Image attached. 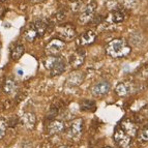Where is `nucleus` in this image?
<instances>
[{"mask_svg":"<svg viewBox=\"0 0 148 148\" xmlns=\"http://www.w3.org/2000/svg\"><path fill=\"white\" fill-rule=\"evenodd\" d=\"M106 52L112 58H122L132 52V48L122 38H115L107 45Z\"/></svg>","mask_w":148,"mask_h":148,"instance_id":"obj_1","label":"nucleus"},{"mask_svg":"<svg viewBox=\"0 0 148 148\" xmlns=\"http://www.w3.org/2000/svg\"><path fill=\"white\" fill-rule=\"evenodd\" d=\"M44 65L53 77L63 74L66 67L64 59L58 55H48L47 58L44 60Z\"/></svg>","mask_w":148,"mask_h":148,"instance_id":"obj_2","label":"nucleus"},{"mask_svg":"<svg viewBox=\"0 0 148 148\" xmlns=\"http://www.w3.org/2000/svg\"><path fill=\"white\" fill-rule=\"evenodd\" d=\"M114 141L116 145L119 148H131L132 147V137L128 136L127 134L122 130V128L119 126L118 128L115 130V133H114Z\"/></svg>","mask_w":148,"mask_h":148,"instance_id":"obj_3","label":"nucleus"},{"mask_svg":"<svg viewBox=\"0 0 148 148\" xmlns=\"http://www.w3.org/2000/svg\"><path fill=\"white\" fill-rule=\"evenodd\" d=\"M56 32L57 34H58V38L64 40V42L74 40L77 35L76 28L72 24H64L57 26Z\"/></svg>","mask_w":148,"mask_h":148,"instance_id":"obj_4","label":"nucleus"},{"mask_svg":"<svg viewBox=\"0 0 148 148\" xmlns=\"http://www.w3.org/2000/svg\"><path fill=\"white\" fill-rule=\"evenodd\" d=\"M83 119L76 118L69 122L67 126V135L72 139H79L83 133Z\"/></svg>","mask_w":148,"mask_h":148,"instance_id":"obj_5","label":"nucleus"},{"mask_svg":"<svg viewBox=\"0 0 148 148\" xmlns=\"http://www.w3.org/2000/svg\"><path fill=\"white\" fill-rule=\"evenodd\" d=\"M66 47L65 42L60 38H54V40H50L46 46V54L47 55H59Z\"/></svg>","mask_w":148,"mask_h":148,"instance_id":"obj_6","label":"nucleus"},{"mask_svg":"<svg viewBox=\"0 0 148 148\" xmlns=\"http://www.w3.org/2000/svg\"><path fill=\"white\" fill-rule=\"evenodd\" d=\"M96 10V2L95 1H91L84 8V10H82L80 14L79 21L82 24H86V23L90 22L93 19L94 14H95Z\"/></svg>","mask_w":148,"mask_h":148,"instance_id":"obj_7","label":"nucleus"},{"mask_svg":"<svg viewBox=\"0 0 148 148\" xmlns=\"http://www.w3.org/2000/svg\"><path fill=\"white\" fill-rule=\"evenodd\" d=\"M111 89V84L108 81H101L96 83L95 85L91 87V93L95 97H101V96L107 94Z\"/></svg>","mask_w":148,"mask_h":148,"instance_id":"obj_8","label":"nucleus"},{"mask_svg":"<svg viewBox=\"0 0 148 148\" xmlns=\"http://www.w3.org/2000/svg\"><path fill=\"white\" fill-rule=\"evenodd\" d=\"M120 127L132 138L137 136L138 134V125L134 120L130 118H125L120 122Z\"/></svg>","mask_w":148,"mask_h":148,"instance_id":"obj_9","label":"nucleus"},{"mask_svg":"<svg viewBox=\"0 0 148 148\" xmlns=\"http://www.w3.org/2000/svg\"><path fill=\"white\" fill-rule=\"evenodd\" d=\"M85 61V52L84 50L78 49L77 51H75L71 57H69V64L72 65L74 69H78L84 63Z\"/></svg>","mask_w":148,"mask_h":148,"instance_id":"obj_10","label":"nucleus"},{"mask_svg":"<svg viewBox=\"0 0 148 148\" xmlns=\"http://www.w3.org/2000/svg\"><path fill=\"white\" fill-rule=\"evenodd\" d=\"M65 131V123L61 120H53L49 123L47 127V132L50 136L60 135Z\"/></svg>","mask_w":148,"mask_h":148,"instance_id":"obj_11","label":"nucleus"},{"mask_svg":"<svg viewBox=\"0 0 148 148\" xmlns=\"http://www.w3.org/2000/svg\"><path fill=\"white\" fill-rule=\"evenodd\" d=\"M21 123L24 125L27 130H32L34 128L35 124H36V117L35 114L32 112H26L23 114V116L21 117Z\"/></svg>","mask_w":148,"mask_h":148,"instance_id":"obj_12","label":"nucleus"},{"mask_svg":"<svg viewBox=\"0 0 148 148\" xmlns=\"http://www.w3.org/2000/svg\"><path fill=\"white\" fill-rule=\"evenodd\" d=\"M115 91L119 96H127L133 92V83L121 82L115 88Z\"/></svg>","mask_w":148,"mask_h":148,"instance_id":"obj_13","label":"nucleus"},{"mask_svg":"<svg viewBox=\"0 0 148 148\" xmlns=\"http://www.w3.org/2000/svg\"><path fill=\"white\" fill-rule=\"evenodd\" d=\"M96 38V34L94 33L92 30H89V31L85 32L81 36L79 37V45L80 46H88V45H91L94 42Z\"/></svg>","mask_w":148,"mask_h":148,"instance_id":"obj_14","label":"nucleus"},{"mask_svg":"<svg viewBox=\"0 0 148 148\" xmlns=\"http://www.w3.org/2000/svg\"><path fill=\"white\" fill-rule=\"evenodd\" d=\"M83 79H84V76H83V74L81 72H75L69 75V77L67 78L66 83L71 87L78 86V85H80L82 83Z\"/></svg>","mask_w":148,"mask_h":148,"instance_id":"obj_15","label":"nucleus"},{"mask_svg":"<svg viewBox=\"0 0 148 148\" xmlns=\"http://www.w3.org/2000/svg\"><path fill=\"white\" fill-rule=\"evenodd\" d=\"M18 89L17 83L12 79H8L4 82V85H3V90L6 94L8 95H12L14 93H16Z\"/></svg>","mask_w":148,"mask_h":148,"instance_id":"obj_16","label":"nucleus"},{"mask_svg":"<svg viewBox=\"0 0 148 148\" xmlns=\"http://www.w3.org/2000/svg\"><path fill=\"white\" fill-rule=\"evenodd\" d=\"M124 18H125V14L121 10H114L110 12V20L115 24L123 22Z\"/></svg>","mask_w":148,"mask_h":148,"instance_id":"obj_17","label":"nucleus"},{"mask_svg":"<svg viewBox=\"0 0 148 148\" xmlns=\"http://www.w3.org/2000/svg\"><path fill=\"white\" fill-rule=\"evenodd\" d=\"M24 36H25V38H26V40H28V42H33V40L38 36L34 25L32 24V25H30L29 27L26 28V30H25V32H24Z\"/></svg>","mask_w":148,"mask_h":148,"instance_id":"obj_18","label":"nucleus"},{"mask_svg":"<svg viewBox=\"0 0 148 148\" xmlns=\"http://www.w3.org/2000/svg\"><path fill=\"white\" fill-rule=\"evenodd\" d=\"M24 52H25V49H24V46H23V45H20V44L16 45L15 47L12 49V53H10V55H12V59L19 60L21 57L23 56Z\"/></svg>","mask_w":148,"mask_h":148,"instance_id":"obj_19","label":"nucleus"},{"mask_svg":"<svg viewBox=\"0 0 148 148\" xmlns=\"http://www.w3.org/2000/svg\"><path fill=\"white\" fill-rule=\"evenodd\" d=\"M33 25H34L35 29H36L38 36H42L48 28V23L44 20H38V21H36Z\"/></svg>","mask_w":148,"mask_h":148,"instance_id":"obj_20","label":"nucleus"},{"mask_svg":"<svg viewBox=\"0 0 148 148\" xmlns=\"http://www.w3.org/2000/svg\"><path fill=\"white\" fill-rule=\"evenodd\" d=\"M81 110H84V111H90V110H92V111H94L95 110V104L91 101L85 99L81 104Z\"/></svg>","mask_w":148,"mask_h":148,"instance_id":"obj_21","label":"nucleus"},{"mask_svg":"<svg viewBox=\"0 0 148 148\" xmlns=\"http://www.w3.org/2000/svg\"><path fill=\"white\" fill-rule=\"evenodd\" d=\"M8 120L4 118H0V140L5 136L6 130H8Z\"/></svg>","mask_w":148,"mask_h":148,"instance_id":"obj_22","label":"nucleus"},{"mask_svg":"<svg viewBox=\"0 0 148 148\" xmlns=\"http://www.w3.org/2000/svg\"><path fill=\"white\" fill-rule=\"evenodd\" d=\"M138 140L140 142H148V127H144L140 131V133L138 134Z\"/></svg>","mask_w":148,"mask_h":148,"instance_id":"obj_23","label":"nucleus"},{"mask_svg":"<svg viewBox=\"0 0 148 148\" xmlns=\"http://www.w3.org/2000/svg\"><path fill=\"white\" fill-rule=\"evenodd\" d=\"M82 8H83V2L81 0H75L74 2H72V4H71V8L74 12H79V10L82 12Z\"/></svg>","mask_w":148,"mask_h":148,"instance_id":"obj_24","label":"nucleus"},{"mask_svg":"<svg viewBox=\"0 0 148 148\" xmlns=\"http://www.w3.org/2000/svg\"><path fill=\"white\" fill-rule=\"evenodd\" d=\"M122 2H123L124 6L132 8H135L138 4L139 0H122Z\"/></svg>","mask_w":148,"mask_h":148,"instance_id":"obj_25","label":"nucleus"},{"mask_svg":"<svg viewBox=\"0 0 148 148\" xmlns=\"http://www.w3.org/2000/svg\"><path fill=\"white\" fill-rule=\"evenodd\" d=\"M141 113L143 114L145 117H148V104L146 105L145 107H143V108L141 109Z\"/></svg>","mask_w":148,"mask_h":148,"instance_id":"obj_26","label":"nucleus"},{"mask_svg":"<svg viewBox=\"0 0 148 148\" xmlns=\"http://www.w3.org/2000/svg\"><path fill=\"white\" fill-rule=\"evenodd\" d=\"M60 148H71V147H69V146H62V147H60Z\"/></svg>","mask_w":148,"mask_h":148,"instance_id":"obj_27","label":"nucleus"},{"mask_svg":"<svg viewBox=\"0 0 148 148\" xmlns=\"http://www.w3.org/2000/svg\"><path fill=\"white\" fill-rule=\"evenodd\" d=\"M0 1H1V2H4V1H8V0H0Z\"/></svg>","mask_w":148,"mask_h":148,"instance_id":"obj_28","label":"nucleus"},{"mask_svg":"<svg viewBox=\"0 0 148 148\" xmlns=\"http://www.w3.org/2000/svg\"><path fill=\"white\" fill-rule=\"evenodd\" d=\"M104 148H112V147H104Z\"/></svg>","mask_w":148,"mask_h":148,"instance_id":"obj_29","label":"nucleus"}]
</instances>
